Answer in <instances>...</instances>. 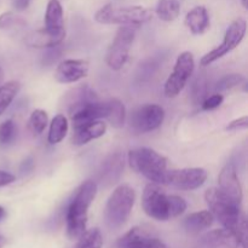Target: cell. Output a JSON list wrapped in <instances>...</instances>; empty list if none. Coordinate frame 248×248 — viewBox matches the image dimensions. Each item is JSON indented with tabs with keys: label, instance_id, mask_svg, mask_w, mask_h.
I'll use <instances>...</instances> for the list:
<instances>
[{
	"label": "cell",
	"instance_id": "obj_1",
	"mask_svg": "<svg viewBox=\"0 0 248 248\" xmlns=\"http://www.w3.org/2000/svg\"><path fill=\"white\" fill-rule=\"evenodd\" d=\"M205 201L213 218H217L225 229L234 232L239 237L241 246L246 248L247 223L241 205L228 198L218 188L207 189L205 193Z\"/></svg>",
	"mask_w": 248,
	"mask_h": 248
},
{
	"label": "cell",
	"instance_id": "obj_2",
	"mask_svg": "<svg viewBox=\"0 0 248 248\" xmlns=\"http://www.w3.org/2000/svg\"><path fill=\"white\" fill-rule=\"evenodd\" d=\"M142 207L145 215L159 222L173 219L186 211V201L178 195H167L159 184L150 182L143 190Z\"/></svg>",
	"mask_w": 248,
	"mask_h": 248
},
{
	"label": "cell",
	"instance_id": "obj_3",
	"mask_svg": "<svg viewBox=\"0 0 248 248\" xmlns=\"http://www.w3.org/2000/svg\"><path fill=\"white\" fill-rule=\"evenodd\" d=\"M97 182L85 181L75 191L67 208V234L70 239H79L86 230L89 208L97 195Z\"/></svg>",
	"mask_w": 248,
	"mask_h": 248
},
{
	"label": "cell",
	"instance_id": "obj_4",
	"mask_svg": "<svg viewBox=\"0 0 248 248\" xmlns=\"http://www.w3.org/2000/svg\"><path fill=\"white\" fill-rule=\"evenodd\" d=\"M128 164L137 173L155 184H164L167 172V159L152 148H136L128 152Z\"/></svg>",
	"mask_w": 248,
	"mask_h": 248
},
{
	"label": "cell",
	"instance_id": "obj_5",
	"mask_svg": "<svg viewBox=\"0 0 248 248\" xmlns=\"http://www.w3.org/2000/svg\"><path fill=\"white\" fill-rule=\"evenodd\" d=\"M136 191L127 184L116 186L104 208V220L109 229L118 230L126 224L135 206Z\"/></svg>",
	"mask_w": 248,
	"mask_h": 248
},
{
	"label": "cell",
	"instance_id": "obj_6",
	"mask_svg": "<svg viewBox=\"0 0 248 248\" xmlns=\"http://www.w3.org/2000/svg\"><path fill=\"white\" fill-rule=\"evenodd\" d=\"M153 11L143 6H115L107 4L94 14V21L101 24H120L138 27L152 21Z\"/></svg>",
	"mask_w": 248,
	"mask_h": 248
},
{
	"label": "cell",
	"instance_id": "obj_7",
	"mask_svg": "<svg viewBox=\"0 0 248 248\" xmlns=\"http://www.w3.org/2000/svg\"><path fill=\"white\" fill-rule=\"evenodd\" d=\"M195 69V60L193 53L189 51H184L177 57L176 63L172 73L167 78L164 86V93L167 98H174L178 96L186 85L188 84L189 79L193 75Z\"/></svg>",
	"mask_w": 248,
	"mask_h": 248
},
{
	"label": "cell",
	"instance_id": "obj_8",
	"mask_svg": "<svg viewBox=\"0 0 248 248\" xmlns=\"http://www.w3.org/2000/svg\"><path fill=\"white\" fill-rule=\"evenodd\" d=\"M136 31L131 26H123L118 29L113 43L108 48L106 56V62L108 67L113 70L123 69L130 55L131 46L135 40Z\"/></svg>",
	"mask_w": 248,
	"mask_h": 248
},
{
	"label": "cell",
	"instance_id": "obj_9",
	"mask_svg": "<svg viewBox=\"0 0 248 248\" xmlns=\"http://www.w3.org/2000/svg\"><path fill=\"white\" fill-rule=\"evenodd\" d=\"M246 19H235V21L228 27L227 31H225L224 39H223V43L220 44L219 46H217L216 48L211 50L210 52L206 53L205 56H202V58L200 60V64L203 65V67H207V65L212 64L213 62L218 61L219 58L224 57V56L227 55V53H229L230 51L236 48L237 46L241 44V41L244 40L245 35H246Z\"/></svg>",
	"mask_w": 248,
	"mask_h": 248
},
{
	"label": "cell",
	"instance_id": "obj_10",
	"mask_svg": "<svg viewBox=\"0 0 248 248\" xmlns=\"http://www.w3.org/2000/svg\"><path fill=\"white\" fill-rule=\"evenodd\" d=\"M207 181V171L201 167H189L181 170H167L165 176L166 186H171L179 190H195L202 186Z\"/></svg>",
	"mask_w": 248,
	"mask_h": 248
},
{
	"label": "cell",
	"instance_id": "obj_11",
	"mask_svg": "<svg viewBox=\"0 0 248 248\" xmlns=\"http://www.w3.org/2000/svg\"><path fill=\"white\" fill-rule=\"evenodd\" d=\"M165 119V110L157 104H145L132 113L130 125L135 132L147 133L161 126Z\"/></svg>",
	"mask_w": 248,
	"mask_h": 248
},
{
	"label": "cell",
	"instance_id": "obj_12",
	"mask_svg": "<svg viewBox=\"0 0 248 248\" xmlns=\"http://www.w3.org/2000/svg\"><path fill=\"white\" fill-rule=\"evenodd\" d=\"M116 248H169L145 227H135L116 242Z\"/></svg>",
	"mask_w": 248,
	"mask_h": 248
},
{
	"label": "cell",
	"instance_id": "obj_13",
	"mask_svg": "<svg viewBox=\"0 0 248 248\" xmlns=\"http://www.w3.org/2000/svg\"><path fill=\"white\" fill-rule=\"evenodd\" d=\"M218 184H219V190L223 194L235 201L236 203L241 205L244 200V191H242L241 183L237 177L236 166L232 162H228L220 171L218 176Z\"/></svg>",
	"mask_w": 248,
	"mask_h": 248
},
{
	"label": "cell",
	"instance_id": "obj_14",
	"mask_svg": "<svg viewBox=\"0 0 248 248\" xmlns=\"http://www.w3.org/2000/svg\"><path fill=\"white\" fill-rule=\"evenodd\" d=\"M90 64L85 60H64L57 65L55 79L61 84H74L87 77Z\"/></svg>",
	"mask_w": 248,
	"mask_h": 248
},
{
	"label": "cell",
	"instance_id": "obj_15",
	"mask_svg": "<svg viewBox=\"0 0 248 248\" xmlns=\"http://www.w3.org/2000/svg\"><path fill=\"white\" fill-rule=\"evenodd\" d=\"M196 246L198 248H239L241 244L234 232L223 228L203 234Z\"/></svg>",
	"mask_w": 248,
	"mask_h": 248
},
{
	"label": "cell",
	"instance_id": "obj_16",
	"mask_svg": "<svg viewBox=\"0 0 248 248\" xmlns=\"http://www.w3.org/2000/svg\"><path fill=\"white\" fill-rule=\"evenodd\" d=\"M124 154L121 152H115L106 157L98 170V181L103 186H109L119 182L124 171Z\"/></svg>",
	"mask_w": 248,
	"mask_h": 248
},
{
	"label": "cell",
	"instance_id": "obj_17",
	"mask_svg": "<svg viewBox=\"0 0 248 248\" xmlns=\"http://www.w3.org/2000/svg\"><path fill=\"white\" fill-rule=\"evenodd\" d=\"M107 132V124L102 120H94L73 127L72 142L74 145H84L89 142L103 137Z\"/></svg>",
	"mask_w": 248,
	"mask_h": 248
},
{
	"label": "cell",
	"instance_id": "obj_18",
	"mask_svg": "<svg viewBox=\"0 0 248 248\" xmlns=\"http://www.w3.org/2000/svg\"><path fill=\"white\" fill-rule=\"evenodd\" d=\"M64 38L65 34H52L44 28L31 31L24 41L27 45L34 48H50L61 45Z\"/></svg>",
	"mask_w": 248,
	"mask_h": 248
},
{
	"label": "cell",
	"instance_id": "obj_19",
	"mask_svg": "<svg viewBox=\"0 0 248 248\" xmlns=\"http://www.w3.org/2000/svg\"><path fill=\"white\" fill-rule=\"evenodd\" d=\"M45 29L52 34H65L63 7L58 0H50L46 7Z\"/></svg>",
	"mask_w": 248,
	"mask_h": 248
},
{
	"label": "cell",
	"instance_id": "obj_20",
	"mask_svg": "<svg viewBox=\"0 0 248 248\" xmlns=\"http://www.w3.org/2000/svg\"><path fill=\"white\" fill-rule=\"evenodd\" d=\"M186 26L194 35H201L210 28V16L205 6H195L186 14Z\"/></svg>",
	"mask_w": 248,
	"mask_h": 248
},
{
	"label": "cell",
	"instance_id": "obj_21",
	"mask_svg": "<svg viewBox=\"0 0 248 248\" xmlns=\"http://www.w3.org/2000/svg\"><path fill=\"white\" fill-rule=\"evenodd\" d=\"M212 213L210 211H200L189 215L184 219L183 228L188 234H200L213 224Z\"/></svg>",
	"mask_w": 248,
	"mask_h": 248
},
{
	"label": "cell",
	"instance_id": "obj_22",
	"mask_svg": "<svg viewBox=\"0 0 248 248\" xmlns=\"http://www.w3.org/2000/svg\"><path fill=\"white\" fill-rule=\"evenodd\" d=\"M104 119L113 127L121 128L126 121V108L118 98H109L104 102Z\"/></svg>",
	"mask_w": 248,
	"mask_h": 248
},
{
	"label": "cell",
	"instance_id": "obj_23",
	"mask_svg": "<svg viewBox=\"0 0 248 248\" xmlns=\"http://www.w3.org/2000/svg\"><path fill=\"white\" fill-rule=\"evenodd\" d=\"M68 119L63 114H58L51 120L50 128H48L47 140L50 144H57L62 142L68 133Z\"/></svg>",
	"mask_w": 248,
	"mask_h": 248
},
{
	"label": "cell",
	"instance_id": "obj_24",
	"mask_svg": "<svg viewBox=\"0 0 248 248\" xmlns=\"http://www.w3.org/2000/svg\"><path fill=\"white\" fill-rule=\"evenodd\" d=\"M19 90H21V84L16 80H11L0 85V116L11 106Z\"/></svg>",
	"mask_w": 248,
	"mask_h": 248
},
{
	"label": "cell",
	"instance_id": "obj_25",
	"mask_svg": "<svg viewBox=\"0 0 248 248\" xmlns=\"http://www.w3.org/2000/svg\"><path fill=\"white\" fill-rule=\"evenodd\" d=\"M181 5L178 0H159L156 6V15L161 21L172 22L178 18Z\"/></svg>",
	"mask_w": 248,
	"mask_h": 248
},
{
	"label": "cell",
	"instance_id": "obj_26",
	"mask_svg": "<svg viewBox=\"0 0 248 248\" xmlns=\"http://www.w3.org/2000/svg\"><path fill=\"white\" fill-rule=\"evenodd\" d=\"M103 246V237L98 228H92L85 230L84 234L79 237L75 248H102Z\"/></svg>",
	"mask_w": 248,
	"mask_h": 248
},
{
	"label": "cell",
	"instance_id": "obj_27",
	"mask_svg": "<svg viewBox=\"0 0 248 248\" xmlns=\"http://www.w3.org/2000/svg\"><path fill=\"white\" fill-rule=\"evenodd\" d=\"M48 124V116L47 113L43 109H35L33 113L31 114L28 120V127L31 131L33 135H41L45 131L46 126Z\"/></svg>",
	"mask_w": 248,
	"mask_h": 248
},
{
	"label": "cell",
	"instance_id": "obj_28",
	"mask_svg": "<svg viewBox=\"0 0 248 248\" xmlns=\"http://www.w3.org/2000/svg\"><path fill=\"white\" fill-rule=\"evenodd\" d=\"M191 97L195 104H201L207 97V79L203 74H199L191 87Z\"/></svg>",
	"mask_w": 248,
	"mask_h": 248
},
{
	"label": "cell",
	"instance_id": "obj_29",
	"mask_svg": "<svg viewBox=\"0 0 248 248\" xmlns=\"http://www.w3.org/2000/svg\"><path fill=\"white\" fill-rule=\"evenodd\" d=\"M246 81L244 75L241 74H228L225 77H223L222 79H219V81L216 85V90H217L219 93L224 91H229V90L235 89L237 86H241L244 82Z\"/></svg>",
	"mask_w": 248,
	"mask_h": 248
},
{
	"label": "cell",
	"instance_id": "obj_30",
	"mask_svg": "<svg viewBox=\"0 0 248 248\" xmlns=\"http://www.w3.org/2000/svg\"><path fill=\"white\" fill-rule=\"evenodd\" d=\"M17 136V127L14 120H5L0 124V145H9L14 143Z\"/></svg>",
	"mask_w": 248,
	"mask_h": 248
},
{
	"label": "cell",
	"instance_id": "obj_31",
	"mask_svg": "<svg viewBox=\"0 0 248 248\" xmlns=\"http://www.w3.org/2000/svg\"><path fill=\"white\" fill-rule=\"evenodd\" d=\"M24 24H26L24 19L14 12L7 11L0 15V29L17 28V27H23Z\"/></svg>",
	"mask_w": 248,
	"mask_h": 248
},
{
	"label": "cell",
	"instance_id": "obj_32",
	"mask_svg": "<svg viewBox=\"0 0 248 248\" xmlns=\"http://www.w3.org/2000/svg\"><path fill=\"white\" fill-rule=\"evenodd\" d=\"M224 102V96L222 93H215L210 97H206L205 101L201 103V107H202L203 110H213V109L219 108L220 106Z\"/></svg>",
	"mask_w": 248,
	"mask_h": 248
},
{
	"label": "cell",
	"instance_id": "obj_33",
	"mask_svg": "<svg viewBox=\"0 0 248 248\" xmlns=\"http://www.w3.org/2000/svg\"><path fill=\"white\" fill-rule=\"evenodd\" d=\"M248 127V116H241L239 119H235V120L230 121L229 124L225 127V131L228 132H236V131H241V130H246Z\"/></svg>",
	"mask_w": 248,
	"mask_h": 248
},
{
	"label": "cell",
	"instance_id": "obj_34",
	"mask_svg": "<svg viewBox=\"0 0 248 248\" xmlns=\"http://www.w3.org/2000/svg\"><path fill=\"white\" fill-rule=\"evenodd\" d=\"M61 55H62V50L60 48V45L55 46V47H50L47 52L44 55L43 64L52 65L53 63L57 62V60L61 57Z\"/></svg>",
	"mask_w": 248,
	"mask_h": 248
},
{
	"label": "cell",
	"instance_id": "obj_35",
	"mask_svg": "<svg viewBox=\"0 0 248 248\" xmlns=\"http://www.w3.org/2000/svg\"><path fill=\"white\" fill-rule=\"evenodd\" d=\"M15 179H16V177H15L14 174L10 173V172L0 170V188H1V186H9V184L14 183Z\"/></svg>",
	"mask_w": 248,
	"mask_h": 248
},
{
	"label": "cell",
	"instance_id": "obj_36",
	"mask_svg": "<svg viewBox=\"0 0 248 248\" xmlns=\"http://www.w3.org/2000/svg\"><path fill=\"white\" fill-rule=\"evenodd\" d=\"M33 167H34V160L33 157L29 156L22 162L21 167H19V171H21L22 173H28V172H31V170H33Z\"/></svg>",
	"mask_w": 248,
	"mask_h": 248
},
{
	"label": "cell",
	"instance_id": "obj_37",
	"mask_svg": "<svg viewBox=\"0 0 248 248\" xmlns=\"http://www.w3.org/2000/svg\"><path fill=\"white\" fill-rule=\"evenodd\" d=\"M31 4V0H12V6L17 11H23Z\"/></svg>",
	"mask_w": 248,
	"mask_h": 248
},
{
	"label": "cell",
	"instance_id": "obj_38",
	"mask_svg": "<svg viewBox=\"0 0 248 248\" xmlns=\"http://www.w3.org/2000/svg\"><path fill=\"white\" fill-rule=\"evenodd\" d=\"M5 217H6V211H5V208L2 207V206H0V222H1Z\"/></svg>",
	"mask_w": 248,
	"mask_h": 248
},
{
	"label": "cell",
	"instance_id": "obj_39",
	"mask_svg": "<svg viewBox=\"0 0 248 248\" xmlns=\"http://www.w3.org/2000/svg\"><path fill=\"white\" fill-rule=\"evenodd\" d=\"M5 245H6V239H5L4 236H1V235H0V248L4 247Z\"/></svg>",
	"mask_w": 248,
	"mask_h": 248
},
{
	"label": "cell",
	"instance_id": "obj_40",
	"mask_svg": "<svg viewBox=\"0 0 248 248\" xmlns=\"http://www.w3.org/2000/svg\"><path fill=\"white\" fill-rule=\"evenodd\" d=\"M2 80H4V70H2V68L0 67V84L2 82Z\"/></svg>",
	"mask_w": 248,
	"mask_h": 248
},
{
	"label": "cell",
	"instance_id": "obj_41",
	"mask_svg": "<svg viewBox=\"0 0 248 248\" xmlns=\"http://www.w3.org/2000/svg\"><path fill=\"white\" fill-rule=\"evenodd\" d=\"M241 4H242V6L245 7V9H247V6H248V0H241Z\"/></svg>",
	"mask_w": 248,
	"mask_h": 248
}]
</instances>
